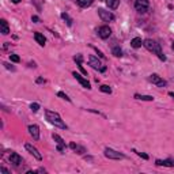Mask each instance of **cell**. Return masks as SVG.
I'll list each match as a JSON object with an SVG mask.
<instances>
[{
  "label": "cell",
  "instance_id": "obj_1",
  "mask_svg": "<svg viewBox=\"0 0 174 174\" xmlns=\"http://www.w3.org/2000/svg\"><path fill=\"white\" fill-rule=\"evenodd\" d=\"M45 116H46V120L49 121L52 125L54 127H59L61 129H67V125L64 124V121L61 120L60 114L56 113V112H52V110H45Z\"/></svg>",
  "mask_w": 174,
  "mask_h": 174
},
{
  "label": "cell",
  "instance_id": "obj_2",
  "mask_svg": "<svg viewBox=\"0 0 174 174\" xmlns=\"http://www.w3.org/2000/svg\"><path fill=\"white\" fill-rule=\"evenodd\" d=\"M143 45L146 46L147 49L150 50V52H154V53H156L158 54V57H159L162 61H165L166 60V56H165L163 53H162V49H160V45L156 41H154V39H150V38H147V39H144L143 41Z\"/></svg>",
  "mask_w": 174,
  "mask_h": 174
},
{
  "label": "cell",
  "instance_id": "obj_3",
  "mask_svg": "<svg viewBox=\"0 0 174 174\" xmlns=\"http://www.w3.org/2000/svg\"><path fill=\"white\" fill-rule=\"evenodd\" d=\"M105 156L109 158V159H116V160L124 159L125 158L124 154L118 153V151H114V150H112V148H105Z\"/></svg>",
  "mask_w": 174,
  "mask_h": 174
},
{
  "label": "cell",
  "instance_id": "obj_4",
  "mask_svg": "<svg viewBox=\"0 0 174 174\" xmlns=\"http://www.w3.org/2000/svg\"><path fill=\"white\" fill-rule=\"evenodd\" d=\"M148 0H136L135 1V8L137 12H140V14H144V12H147V10H148Z\"/></svg>",
  "mask_w": 174,
  "mask_h": 174
},
{
  "label": "cell",
  "instance_id": "obj_5",
  "mask_svg": "<svg viewBox=\"0 0 174 174\" xmlns=\"http://www.w3.org/2000/svg\"><path fill=\"white\" fill-rule=\"evenodd\" d=\"M98 15H100V18L102 19L103 22L114 21V15L112 14L110 11H106V10H103V8H100V10H98Z\"/></svg>",
  "mask_w": 174,
  "mask_h": 174
},
{
  "label": "cell",
  "instance_id": "obj_6",
  "mask_svg": "<svg viewBox=\"0 0 174 174\" xmlns=\"http://www.w3.org/2000/svg\"><path fill=\"white\" fill-rule=\"evenodd\" d=\"M89 64L91 65L94 69H100V71H106V67H102V64H101V61L97 59L95 56H90L89 57Z\"/></svg>",
  "mask_w": 174,
  "mask_h": 174
},
{
  "label": "cell",
  "instance_id": "obj_7",
  "mask_svg": "<svg viewBox=\"0 0 174 174\" xmlns=\"http://www.w3.org/2000/svg\"><path fill=\"white\" fill-rule=\"evenodd\" d=\"M150 82H153L155 86H158V87H165L166 86V80L165 79H162L158 74H153V75H150Z\"/></svg>",
  "mask_w": 174,
  "mask_h": 174
},
{
  "label": "cell",
  "instance_id": "obj_8",
  "mask_svg": "<svg viewBox=\"0 0 174 174\" xmlns=\"http://www.w3.org/2000/svg\"><path fill=\"white\" fill-rule=\"evenodd\" d=\"M110 34H112V30H110L109 26H101V27L98 29V36H100L101 38L106 39L110 37Z\"/></svg>",
  "mask_w": 174,
  "mask_h": 174
},
{
  "label": "cell",
  "instance_id": "obj_9",
  "mask_svg": "<svg viewBox=\"0 0 174 174\" xmlns=\"http://www.w3.org/2000/svg\"><path fill=\"white\" fill-rule=\"evenodd\" d=\"M25 148L27 150L29 153L32 154V155L34 156L36 159H38V160H41V159H42V155H41V154L38 153V150H37L36 147H33L32 144H29V143H27V144H25Z\"/></svg>",
  "mask_w": 174,
  "mask_h": 174
},
{
  "label": "cell",
  "instance_id": "obj_10",
  "mask_svg": "<svg viewBox=\"0 0 174 174\" xmlns=\"http://www.w3.org/2000/svg\"><path fill=\"white\" fill-rule=\"evenodd\" d=\"M72 75H74V78L76 79V80H78V82L80 83V84H82L83 87H84V89H89V90L91 89V84H90V82L87 80V79H84L83 76H80L79 74H76V72H74Z\"/></svg>",
  "mask_w": 174,
  "mask_h": 174
},
{
  "label": "cell",
  "instance_id": "obj_11",
  "mask_svg": "<svg viewBox=\"0 0 174 174\" xmlns=\"http://www.w3.org/2000/svg\"><path fill=\"white\" fill-rule=\"evenodd\" d=\"M10 162H11V163H14L15 166H19V165H22L23 159H22V156L19 155V154L11 153V154H10Z\"/></svg>",
  "mask_w": 174,
  "mask_h": 174
},
{
  "label": "cell",
  "instance_id": "obj_12",
  "mask_svg": "<svg viewBox=\"0 0 174 174\" xmlns=\"http://www.w3.org/2000/svg\"><path fill=\"white\" fill-rule=\"evenodd\" d=\"M29 133L32 135V137L34 140H38L39 139V128L37 125H29Z\"/></svg>",
  "mask_w": 174,
  "mask_h": 174
},
{
  "label": "cell",
  "instance_id": "obj_13",
  "mask_svg": "<svg viewBox=\"0 0 174 174\" xmlns=\"http://www.w3.org/2000/svg\"><path fill=\"white\" fill-rule=\"evenodd\" d=\"M0 29H1V34H4V36L10 34V27H8V23L6 19H0Z\"/></svg>",
  "mask_w": 174,
  "mask_h": 174
},
{
  "label": "cell",
  "instance_id": "obj_14",
  "mask_svg": "<svg viewBox=\"0 0 174 174\" xmlns=\"http://www.w3.org/2000/svg\"><path fill=\"white\" fill-rule=\"evenodd\" d=\"M155 163L158 165V166H169V167H174V160H173V159H166V160L156 159Z\"/></svg>",
  "mask_w": 174,
  "mask_h": 174
},
{
  "label": "cell",
  "instance_id": "obj_15",
  "mask_svg": "<svg viewBox=\"0 0 174 174\" xmlns=\"http://www.w3.org/2000/svg\"><path fill=\"white\" fill-rule=\"evenodd\" d=\"M34 39H36L41 46H44L46 42V38L44 37V34H41V33H34Z\"/></svg>",
  "mask_w": 174,
  "mask_h": 174
},
{
  "label": "cell",
  "instance_id": "obj_16",
  "mask_svg": "<svg viewBox=\"0 0 174 174\" xmlns=\"http://www.w3.org/2000/svg\"><path fill=\"white\" fill-rule=\"evenodd\" d=\"M69 148H72L74 151H76L78 154H84V153H86V150L83 148V147L78 146V144H75L74 142H72V143H69Z\"/></svg>",
  "mask_w": 174,
  "mask_h": 174
},
{
  "label": "cell",
  "instance_id": "obj_17",
  "mask_svg": "<svg viewBox=\"0 0 174 174\" xmlns=\"http://www.w3.org/2000/svg\"><path fill=\"white\" fill-rule=\"evenodd\" d=\"M142 45H143V41H142V38H139V37H135V38L131 41L132 48H140Z\"/></svg>",
  "mask_w": 174,
  "mask_h": 174
},
{
  "label": "cell",
  "instance_id": "obj_18",
  "mask_svg": "<svg viewBox=\"0 0 174 174\" xmlns=\"http://www.w3.org/2000/svg\"><path fill=\"white\" fill-rule=\"evenodd\" d=\"M106 4L109 8L116 10V8L118 7V4H120V0H106Z\"/></svg>",
  "mask_w": 174,
  "mask_h": 174
},
{
  "label": "cell",
  "instance_id": "obj_19",
  "mask_svg": "<svg viewBox=\"0 0 174 174\" xmlns=\"http://www.w3.org/2000/svg\"><path fill=\"white\" fill-rule=\"evenodd\" d=\"M92 1H94V0H76V3H78L80 7H83V8L90 7V6L92 4Z\"/></svg>",
  "mask_w": 174,
  "mask_h": 174
},
{
  "label": "cell",
  "instance_id": "obj_20",
  "mask_svg": "<svg viewBox=\"0 0 174 174\" xmlns=\"http://www.w3.org/2000/svg\"><path fill=\"white\" fill-rule=\"evenodd\" d=\"M135 98L136 100H140V101H154L153 95H140V94H135Z\"/></svg>",
  "mask_w": 174,
  "mask_h": 174
},
{
  "label": "cell",
  "instance_id": "obj_21",
  "mask_svg": "<svg viewBox=\"0 0 174 174\" xmlns=\"http://www.w3.org/2000/svg\"><path fill=\"white\" fill-rule=\"evenodd\" d=\"M53 139H54V142H57V144H59V146H65V142L63 140V137H61V136H59L57 133H53Z\"/></svg>",
  "mask_w": 174,
  "mask_h": 174
},
{
  "label": "cell",
  "instance_id": "obj_22",
  "mask_svg": "<svg viewBox=\"0 0 174 174\" xmlns=\"http://www.w3.org/2000/svg\"><path fill=\"white\" fill-rule=\"evenodd\" d=\"M112 53H113L116 57H121L122 56V50H121L118 46H114L113 49H112Z\"/></svg>",
  "mask_w": 174,
  "mask_h": 174
},
{
  "label": "cell",
  "instance_id": "obj_23",
  "mask_svg": "<svg viewBox=\"0 0 174 174\" xmlns=\"http://www.w3.org/2000/svg\"><path fill=\"white\" fill-rule=\"evenodd\" d=\"M61 18H63L65 22H67V25H68V26H71V25H72V19L69 18V15H68L67 12H63V14H61Z\"/></svg>",
  "mask_w": 174,
  "mask_h": 174
},
{
  "label": "cell",
  "instance_id": "obj_24",
  "mask_svg": "<svg viewBox=\"0 0 174 174\" xmlns=\"http://www.w3.org/2000/svg\"><path fill=\"white\" fill-rule=\"evenodd\" d=\"M100 90H101L102 92H106V94H110V92H112V89H110L107 84H102V86L100 87Z\"/></svg>",
  "mask_w": 174,
  "mask_h": 174
},
{
  "label": "cell",
  "instance_id": "obj_25",
  "mask_svg": "<svg viewBox=\"0 0 174 174\" xmlns=\"http://www.w3.org/2000/svg\"><path fill=\"white\" fill-rule=\"evenodd\" d=\"M10 60H11V61H14V63H19V61H21V57H19L18 54L11 53V54H10Z\"/></svg>",
  "mask_w": 174,
  "mask_h": 174
},
{
  "label": "cell",
  "instance_id": "obj_26",
  "mask_svg": "<svg viewBox=\"0 0 174 174\" xmlns=\"http://www.w3.org/2000/svg\"><path fill=\"white\" fill-rule=\"evenodd\" d=\"M57 95L60 97V98H63V100L68 101V102H71V100L68 98V95H67V94H65V92H63V91H59V92H57Z\"/></svg>",
  "mask_w": 174,
  "mask_h": 174
},
{
  "label": "cell",
  "instance_id": "obj_27",
  "mask_svg": "<svg viewBox=\"0 0 174 174\" xmlns=\"http://www.w3.org/2000/svg\"><path fill=\"white\" fill-rule=\"evenodd\" d=\"M30 109H32L33 112H38L39 105H38V103H36V102H34V103H32V105H30Z\"/></svg>",
  "mask_w": 174,
  "mask_h": 174
},
{
  "label": "cell",
  "instance_id": "obj_28",
  "mask_svg": "<svg viewBox=\"0 0 174 174\" xmlns=\"http://www.w3.org/2000/svg\"><path fill=\"white\" fill-rule=\"evenodd\" d=\"M4 67H6V68H7V69H11V71H15V68L14 67H12V65H10V64H8V63H4Z\"/></svg>",
  "mask_w": 174,
  "mask_h": 174
},
{
  "label": "cell",
  "instance_id": "obj_29",
  "mask_svg": "<svg viewBox=\"0 0 174 174\" xmlns=\"http://www.w3.org/2000/svg\"><path fill=\"white\" fill-rule=\"evenodd\" d=\"M137 155L139 156H142V158H143V159H148V155H147V154H144V153H137Z\"/></svg>",
  "mask_w": 174,
  "mask_h": 174
},
{
  "label": "cell",
  "instance_id": "obj_30",
  "mask_svg": "<svg viewBox=\"0 0 174 174\" xmlns=\"http://www.w3.org/2000/svg\"><path fill=\"white\" fill-rule=\"evenodd\" d=\"M78 67H79V69H80V71L83 72V75H87V71H86L84 68H83V65H82V64H78Z\"/></svg>",
  "mask_w": 174,
  "mask_h": 174
},
{
  "label": "cell",
  "instance_id": "obj_31",
  "mask_svg": "<svg viewBox=\"0 0 174 174\" xmlns=\"http://www.w3.org/2000/svg\"><path fill=\"white\" fill-rule=\"evenodd\" d=\"M32 21L34 22V23H38V22H39V18H38V16H36V15H34V16H33V18H32Z\"/></svg>",
  "mask_w": 174,
  "mask_h": 174
},
{
  "label": "cell",
  "instance_id": "obj_32",
  "mask_svg": "<svg viewBox=\"0 0 174 174\" xmlns=\"http://www.w3.org/2000/svg\"><path fill=\"white\" fill-rule=\"evenodd\" d=\"M0 171H1V173H4V174H8V173H10V171H8L6 167H0Z\"/></svg>",
  "mask_w": 174,
  "mask_h": 174
},
{
  "label": "cell",
  "instance_id": "obj_33",
  "mask_svg": "<svg viewBox=\"0 0 174 174\" xmlns=\"http://www.w3.org/2000/svg\"><path fill=\"white\" fill-rule=\"evenodd\" d=\"M44 82H45V80H44L42 78H38V79H37V83H44Z\"/></svg>",
  "mask_w": 174,
  "mask_h": 174
},
{
  "label": "cell",
  "instance_id": "obj_34",
  "mask_svg": "<svg viewBox=\"0 0 174 174\" xmlns=\"http://www.w3.org/2000/svg\"><path fill=\"white\" fill-rule=\"evenodd\" d=\"M169 95H170L171 98H173V100H174V92H173V91H170V92H169Z\"/></svg>",
  "mask_w": 174,
  "mask_h": 174
},
{
  "label": "cell",
  "instance_id": "obj_35",
  "mask_svg": "<svg viewBox=\"0 0 174 174\" xmlns=\"http://www.w3.org/2000/svg\"><path fill=\"white\" fill-rule=\"evenodd\" d=\"M19 1H21V0H12V3H15V4H18Z\"/></svg>",
  "mask_w": 174,
  "mask_h": 174
},
{
  "label": "cell",
  "instance_id": "obj_36",
  "mask_svg": "<svg viewBox=\"0 0 174 174\" xmlns=\"http://www.w3.org/2000/svg\"><path fill=\"white\" fill-rule=\"evenodd\" d=\"M173 50H174V42H173Z\"/></svg>",
  "mask_w": 174,
  "mask_h": 174
}]
</instances>
